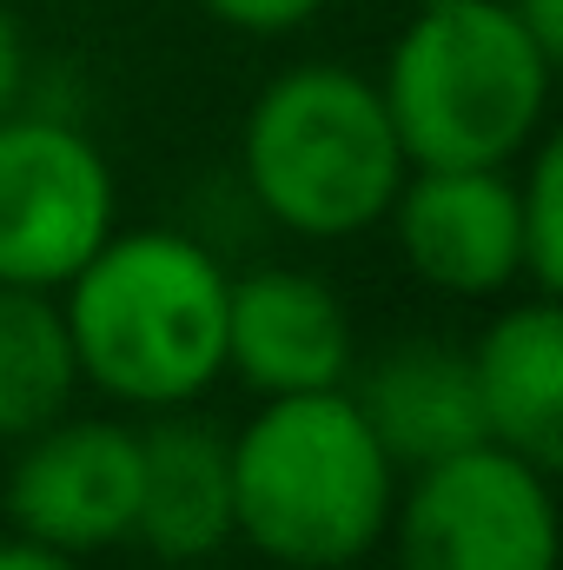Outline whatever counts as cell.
Masks as SVG:
<instances>
[{
    "label": "cell",
    "instance_id": "cell-3",
    "mask_svg": "<svg viewBox=\"0 0 563 570\" xmlns=\"http://www.w3.org/2000/svg\"><path fill=\"white\" fill-rule=\"evenodd\" d=\"M557 53L511 0H431L385 53L378 94L412 166H511L551 127Z\"/></svg>",
    "mask_w": 563,
    "mask_h": 570
},
{
    "label": "cell",
    "instance_id": "cell-13",
    "mask_svg": "<svg viewBox=\"0 0 563 570\" xmlns=\"http://www.w3.org/2000/svg\"><path fill=\"white\" fill-rule=\"evenodd\" d=\"M80 392L73 338L60 318V292L0 285V438L53 425Z\"/></svg>",
    "mask_w": 563,
    "mask_h": 570
},
{
    "label": "cell",
    "instance_id": "cell-18",
    "mask_svg": "<svg viewBox=\"0 0 563 570\" xmlns=\"http://www.w3.org/2000/svg\"><path fill=\"white\" fill-rule=\"evenodd\" d=\"M511 13H517V20H524V27H531V33L563 60V0H511Z\"/></svg>",
    "mask_w": 563,
    "mask_h": 570
},
{
    "label": "cell",
    "instance_id": "cell-11",
    "mask_svg": "<svg viewBox=\"0 0 563 570\" xmlns=\"http://www.w3.org/2000/svg\"><path fill=\"white\" fill-rule=\"evenodd\" d=\"M477 385L484 438L517 451L537 471L563 464V312L557 298L531 292L491 318V332L464 352Z\"/></svg>",
    "mask_w": 563,
    "mask_h": 570
},
{
    "label": "cell",
    "instance_id": "cell-17",
    "mask_svg": "<svg viewBox=\"0 0 563 570\" xmlns=\"http://www.w3.org/2000/svg\"><path fill=\"white\" fill-rule=\"evenodd\" d=\"M0 570H80V558H67V551H47V544H33V538H0Z\"/></svg>",
    "mask_w": 563,
    "mask_h": 570
},
{
    "label": "cell",
    "instance_id": "cell-10",
    "mask_svg": "<svg viewBox=\"0 0 563 570\" xmlns=\"http://www.w3.org/2000/svg\"><path fill=\"white\" fill-rule=\"evenodd\" d=\"M134 538L166 570H199L233 544V438L206 419L152 412L140 431Z\"/></svg>",
    "mask_w": 563,
    "mask_h": 570
},
{
    "label": "cell",
    "instance_id": "cell-7",
    "mask_svg": "<svg viewBox=\"0 0 563 570\" xmlns=\"http://www.w3.org/2000/svg\"><path fill=\"white\" fill-rule=\"evenodd\" d=\"M140 511V431L120 419H53L27 431L7 471V524L47 551L100 558L134 544Z\"/></svg>",
    "mask_w": 563,
    "mask_h": 570
},
{
    "label": "cell",
    "instance_id": "cell-2",
    "mask_svg": "<svg viewBox=\"0 0 563 570\" xmlns=\"http://www.w3.org/2000/svg\"><path fill=\"white\" fill-rule=\"evenodd\" d=\"M398 464L352 392H285L233 431V538L279 570H352L385 544Z\"/></svg>",
    "mask_w": 563,
    "mask_h": 570
},
{
    "label": "cell",
    "instance_id": "cell-16",
    "mask_svg": "<svg viewBox=\"0 0 563 570\" xmlns=\"http://www.w3.org/2000/svg\"><path fill=\"white\" fill-rule=\"evenodd\" d=\"M27 67H33L27 33H20L13 7H0V114H13V107H20V94H27Z\"/></svg>",
    "mask_w": 563,
    "mask_h": 570
},
{
    "label": "cell",
    "instance_id": "cell-15",
    "mask_svg": "<svg viewBox=\"0 0 563 570\" xmlns=\"http://www.w3.org/2000/svg\"><path fill=\"white\" fill-rule=\"evenodd\" d=\"M213 20H226L233 33H253V40H279V33H298L325 0H199Z\"/></svg>",
    "mask_w": 563,
    "mask_h": 570
},
{
    "label": "cell",
    "instance_id": "cell-1",
    "mask_svg": "<svg viewBox=\"0 0 563 570\" xmlns=\"http://www.w3.org/2000/svg\"><path fill=\"white\" fill-rule=\"evenodd\" d=\"M233 273L213 246L172 226L107 233V246L60 285L80 385L127 412H179L226 372Z\"/></svg>",
    "mask_w": 563,
    "mask_h": 570
},
{
    "label": "cell",
    "instance_id": "cell-8",
    "mask_svg": "<svg viewBox=\"0 0 563 570\" xmlns=\"http://www.w3.org/2000/svg\"><path fill=\"white\" fill-rule=\"evenodd\" d=\"M517 166V159H511ZM511 166H412L392 199V233L405 266L431 292L497 298L524 285L517 239V179Z\"/></svg>",
    "mask_w": 563,
    "mask_h": 570
},
{
    "label": "cell",
    "instance_id": "cell-4",
    "mask_svg": "<svg viewBox=\"0 0 563 570\" xmlns=\"http://www.w3.org/2000/svg\"><path fill=\"white\" fill-rule=\"evenodd\" d=\"M239 173L273 226L325 246L378 226L412 159L378 80L338 60H305L259 87L239 127Z\"/></svg>",
    "mask_w": 563,
    "mask_h": 570
},
{
    "label": "cell",
    "instance_id": "cell-5",
    "mask_svg": "<svg viewBox=\"0 0 563 570\" xmlns=\"http://www.w3.org/2000/svg\"><path fill=\"white\" fill-rule=\"evenodd\" d=\"M398 570H557L551 471L504 444H464L418 464L385 524Z\"/></svg>",
    "mask_w": 563,
    "mask_h": 570
},
{
    "label": "cell",
    "instance_id": "cell-19",
    "mask_svg": "<svg viewBox=\"0 0 563 570\" xmlns=\"http://www.w3.org/2000/svg\"><path fill=\"white\" fill-rule=\"evenodd\" d=\"M412 7H431V0H412Z\"/></svg>",
    "mask_w": 563,
    "mask_h": 570
},
{
    "label": "cell",
    "instance_id": "cell-9",
    "mask_svg": "<svg viewBox=\"0 0 563 570\" xmlns=\"http://www.w3.org/2000/svg\"><path fill=\"white\" fill-rule=\"evenodd\" d=\"M226 372L259 399L338 392L352 379V312L318 273L259 266L226 292Z\"/></svg>",
    "mask_w": 563,
    "mask_h": 570
},
{
    "label": "cell",
    "instance_id": "cell-14",
    "mask_svg": "<svg viewBox=\"0 0 563 570\" xmlns=\"http://www.w3.org/2000/svg\"><path fill=\"white\" fill-rule=\"evenodd\" d=\"M517 239H524V285L557 298L563 292V146L551 127L517 153Z\"/></svg>",
    "mask_w": 563,
    "mask_h": 570
},
{
    "label": "cell",
    "instance_id": "cell-6",
    "mask_svg": "<svg viewBox=\"0 0 563 570\" xmlns=\"http://www.w3.org/2000/svg\"><path fill=\"white\" fill-rule=\"evenodd\" d=\"M120 226L107 153L53 114H0V285L60 292Z\"/></svg>",
    "mask_w": 563,
    "mask_h": 570
},
{
    "label": "cell",
    "instance_id": "cell-12",
    "mask_svg": "<svg viewBox=\"0 0 563 570\" xmlns=\"http://www.w3.org/2000/svg\"><path fill=\"white\" fill-rule=\"evenodd\" d=\"M352 405L365 412L372 438L392 451L398 471H418V464H437L464 444H484V419H477V385H471V358L451 352V345H398L385 352Z\"/></svg>",
    "mask_w": 563,
    "mask_h": 570
}]
</instances>
